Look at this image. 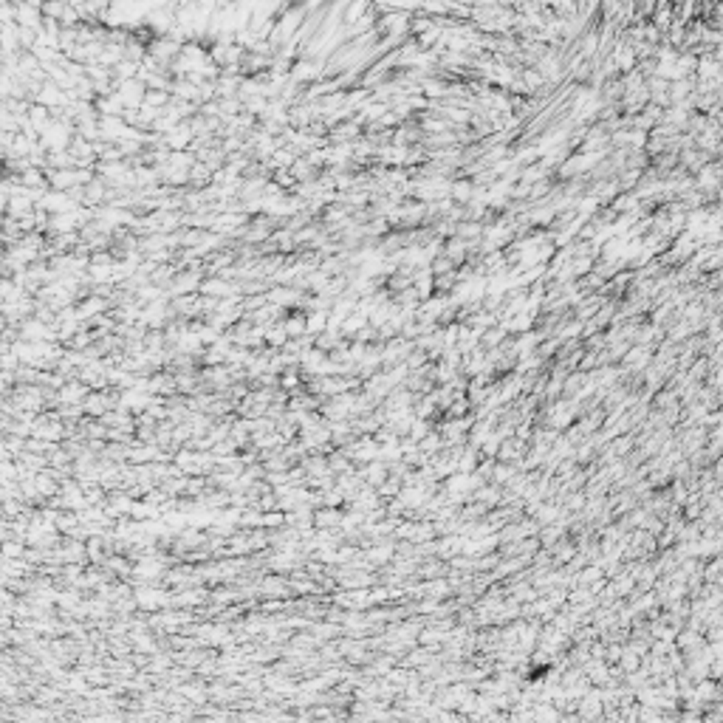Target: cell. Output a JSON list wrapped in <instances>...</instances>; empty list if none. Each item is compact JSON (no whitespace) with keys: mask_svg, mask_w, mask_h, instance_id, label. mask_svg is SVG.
Instances as JSON below:
<instances>
[{"mask_svg":"<svg viewBox=\"0 0 723 723\" xmlns=\"http://www.w3.org/2000/svg\"><path fill=\"white\" fill-rule=\"evenodd\" d=\"M14 23H17V26H26V29L40 32L42 23H45V17H42V9H34V6L20 3V0H17V6H14Z\"/></svg>","mask_w":723,"mask_h":723,"instance_id":"6da1fadb","label":"cell"}]
</instances>
